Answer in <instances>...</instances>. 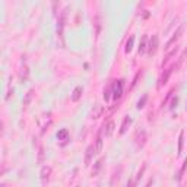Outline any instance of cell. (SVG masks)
Here are the masks:
<instances>
[{
	"instance_id": "1",
	"label": "cell",
	"mask_w": 187,
	"mask_h": 187,
	"mask_svg": "<svg viewBox=\"0 0 187 187\" xmlns=\"http://www.w3.org/2000/svg\"><path fill=\"white\" fill-rule=\"evenodd\" d=\"M156 47H158V37L156 35H154L152 37V40H151V44H149V54L152 56V54H155V51H156Z\"/></svg>"
},
{
	"instance_id": "2",
	"label": "cell",
	"mask_w": 187,
	"mask_h": 187,
	"mask_svg": "<svg viewBox=\"0 0 187 187\" xmlns=\"http://www.w3.org/2000/svg\"><path fill=\"white\" fill-rule=\"evenodd\" d=\"M181 31H183V28L180 27V28H178V29L175 31V34H174V37H172V38H171V40H170V41L167 43V45H165V50H167V48H170V47H171V45H172V44H174V43H175V41L178 40V37H180V34H181Z\"/></svg>"
},
{
	"instance_id": "3",
	"label": "cell",
	"mask_w": 187,
	"mask_h": 187,
	"mask_svg": "<svg viewBox=\"0 0 187 187\" xmlns=\"http://www.w3.org/2000/svg\"><path fill=\"white\" fill-rule=\"evenodd\" d=\"M93 154H97V151H95V148H93L92 145L88 148V151H86V156H85V164L86 165H89V162H91V156L93 155Z\"/></svg>"
},
{
	"instance_id": "4",
	"label": "cell",
	"mask_w": 187,
	"mask_h": 187,
	"mask_svg": "<svg viewBox=\"0 0 187 187\" xmlns=\"http://www.w3.org/2000/svg\"><path fill=\"white\" fill-rule=\"evenodd\" d=\"M114 127H116L114 121H113V120H110V121L107 123V126H105V130H104L105 136H111V135H113V132H114Z\"/></svg>"
},
{
	"instance_id": "5",
	"label": "cell",
	"mask_w": 187,
	"mask_h": 187,
	"mask_svg": "<svg viewBox=\"0 0 187 187\" xmlns=\"http://www.w3.org/2000/svg\"><path fill=\"white\" fill-rule=\"evenodd\" d=\"M50 174H51V168H50V167H43V170H41V178H43L44 183L48 181Z\"/></svg>"
},
{
	"instance_id": "6",
	"label": "cell",
	"mask_w": 187,
	"mask_h": 187,
	"mask_svg": "<svg viewBox=\"0 0 187 187\" xmlns=\"http://www.w3.org/2000/svg\"><path fill=\"white\" fill-rule=\"evenodd\" d=\"M80 97H82V86H76L72 95V101H79Z\"/></svg>"
},
{
	"instance_id": "7",
	"label": "cell",
	"mask_w": 187,
	"mask_h": 187,
	"mask_svg": "<svg viewBox=\"0 0 187 187\" xmlns=\"http://www.w3.org/2000/svg\"><path fill=\"white\" fill-rule=\"evenodd\" d=\"M103 149V132L100 130L98 132V136H97V146H95V151L97 152H101Z\"/></svg>"
},
{
	"instance_id": "8",
	"label": "cell",
	"mask_w": 187,
	"mask_h": 187,
	"mask_svg": "<svg viewBox=\"0 0 187 187\" xmlns=\"http://www.w3.org/2000/svg\"><path fill=\"white\" fill-rule=\"evenodd\" d=\"M177 51H178V47H175V48H174L172 51H170V53H168V54L165 56V59H164L162 64H167V63H168V61L171 60V57H172V56H175V53H177Z\"/></svg>"
},
{
	"instance_id": "9",
	"label": "cell",
	"mask_w": 187,
	"mask_h": 187,
	"mask_svg": "<svg viewBox=\"0 0 187 187\" xmlns=\"http://www.w3.org/2000/svg\"><path fill=\"white\" fill-rule=\"evenodd\" d=\"M95 108H97L95 111H92V119H98V117H100V114L103 113V107H101V105H98V104H97V105H95Z\"/></svg>"
},
{
	"instance_id": "10",
	"label": "cell",
	"mask_w": 187,
	"mask_h": 187,
	"mask_svg": "<svg viewBox=\"0 0 187 187\" xmlns=\"http://www.w3.org/2000/svg\"><path fill=\"white\" fill-rule=\"evenodd\" d=\"M171 72H172V69H168V70L165 72V75H162V77H161V85H164V83H167V80H168V77H170V75H171Z\"/></svg>"
},
{
	"instance_id": "11",
	"label": "cell",
	"mask_w": 187,
	"mask_h": 187,
	"mask_svg": "<svg viewBox=\"0 0 187 187\" xmlns=\"http://www.w3.org/2000/svg\"><path fill=\"white\" fill-rule=\"evenodd\" d=\"M32 93H34V91H29V92L27 93V98H25V101H24V105H25V107H28V104H29V101H31V98H32Z\"/></svg>"
},
{
	"instance_id": "12",
	"label": "cell",
	"mask_w": 187,
	"mask_h": 187,
	"mask_svg": "<svg viewBox=\"0 0 187 187\" xmlns=\"http://www.w3.org/2000/svg\"><path fill=\"white\" fill-rule=\"evenodd\" d=\"M127 124H130V119H129V117H126V119H124V121H123V126H121V130H120V133H124V132H126V127H127Z\"/></svg>"
},
{
	"instance_id": "13",
	"label": "cell",
	"mask_w": 187,
	"mask_h": 187,
	"mask_svg": "<svg viewBox=\"0 0 187 187\" xmlns=\"http://www.w3.org/2000/svg\"><path fill=\"white\" fill-rule=\"evenodd\" d=\"M57 136H59V139H63V140H66V137H67V130H61V132H60Z\"/></svg>"
},
{
	"instance_id": "14",
	"label": "cell",
	"mask_w": 187,
	"mask_h": 187,
	"mask_svg": "<svg viewBox=\"0 0 187 187\" xmlns=\"http://www.w3.org/2000/svg\"><path fill=\"white\" fill-rule=\"evenodd\" d=\"M145 43H146V37H143V38H142V43H140V48H139V53H143V50H145Z\"/></svg>"
},
{
	"instance_id": "15",
	"label": "cell",
	"mask_w": 187,
	"mask_h": 187,
	"mask_svg": "<svg viewBox=\"0 0 187 187\" xmlns=\"http://www.w3.org/2000/svg\"><path fill=\"white\" fill-rule=\"evenodd\" d=\"M145 101H146V97H143V98H142V101H139V103H137V108H142V107H143V104H145Z\"/></svg>"
},
{
	"instance_id": "16",
	"label": "cell",
	"mask_w": 187,
	"mask_h": 187,
	"mask_svg": "<svg viewBox=\"0 0 187 187\" xmlns=\"http://www.w3.org/2000/svg\"><path fill=\"white\" fill-rule=\"evenodd\" d=\"M132 43H133V38H130V41L127 43V47H126V51H130V50H132Z\"/></svg>"
},
{
	"instance_id": "17",
	"label": "cell",
	"mask_w": 187,
	"mask_h": 187,
	"mask_svg": "<svg viewBox=\"0 0 187 187\" xmlns=\"http://www.w3.org/2000/svg\"><path fill=\"white\" fill-rule=\"evenodd\" d=\"M2 187H8V186H6V184H3V186H2Z\"/></svg>"
}]
</instances>
